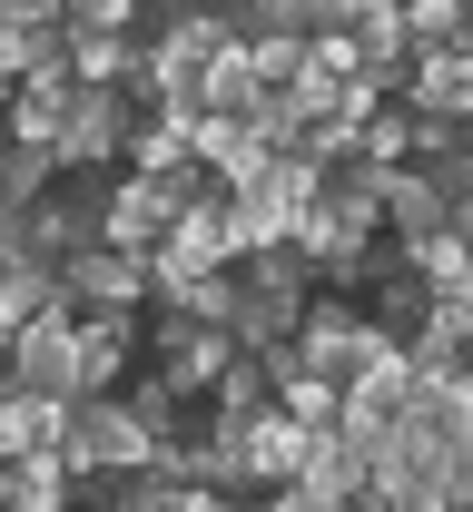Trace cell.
<instances>
[{"instance_id": "obj_1", "label": "cell", "mask_w": 473, "mask_h": 512, "mask_svg": "<svg viewBox=\"0 0 473 512\" xmlns=\"http://www.w3.org/2000/svg\"><path fill=\"white\" fill-rule=\"evenodd\" d=\"M60 453L79 463V473H148V463H158V424L138 414L129 394H79Z\"/></svg>"}, {"instance_id": "obj_2", "label": "cell", "mask_w": 473, "mask_h": 512, "mask_svg": "<svg viewBox=\"0 0 473 512\" xmlns=\"http://www.w3.org/2000/svg\"><path fill=\"white\" fill-rule=\"evenodd\" d=\"M227 365H237V335H227V325H198L188 306H148V375L158 384H178V394L198 404Z\"/></svg>"}, {"instance_id": "obj_3", "label": "cell", "mask_w": 473, "mask_h": 512, "mask_svg": "<svg viewBox=\"0 0 473 512\" xmlns=\"http://www.w3.org/2000/svg\"><path fill=\"white\" fill-rule=\"evenodd\" d=\"M385 345H405V335H385L355 296H306V316H296V355H306L316 375H336V384L355 375L365 355H385Z\"/></svg>"}, {"instance_id": "obj_4", "label": "cell", "mask_w": 473, "mask_h": 512, "mask_svg": "<svg viewBox=\"0 0 473 512\" xmlns=\"http://www.w3.org/2000/svg\"><path fill=\"white\" fill-rule=\"evenodd\" d=\"M10 384L79 404V306H50V316H30L10 335Z\"/></svg>"}, {"instance_id": "obj_5", "label": "cell", "mask_w": 473, "mask_h": 512, "mask_svg": "<svg viewBox=\"0 0 473 512\" xmlns=\"http://www.w3.org/2000/svg\"><path fill=\"white\" fill-rule=\"evenodd\" d=\"M129 89H79V109L60 128V178H89V168H119L129 158Z\"/></svg>"}, {"instance_id": "obj_6", "label": "cell", "mask_w": 473, "mask_h": 512, "mask_svg": "<svg viewBox=\"0 0 473 512\" xmlns=\"http://www.w3.org/2000/svg\"><path fill=\"white\" fill-rule=\"evenodd\" d=\"M69 109H79V79H69V60H40L30 79H10V119H0V138H20V148H60Z\"/></svg>"}, {"instance_id": "obj_7", "label": "cell", "mask_w": 473, "mask_h": 512, "mask_svg": "<svg viewBox=\"0 0 473 512\" xmlns=\"http://www.w3.org/2000/svg\"><path fill=\"white\" fill-rule=\"evenodd\" d=\"M60 286H69V306H148V256H129V247H79L60 266Z\"/></svg>"}, {"instance_id": "obj_8", "label": "cell", "mask_w": 473, "mask_h": 512, "mask_svg": "<svg viewBox=\"0 0 473 512\" xmlns=\"http://www.w3.org/2000/svg\"><path fill=\"white\" fill-rule=\"evenodd\" d=\"M434 227H454V197L434 168H385V247H414V237H434Z\"/></svg>"}, {"instance_id": "obj_9", "label": "cell", "mask_w": 473, "mask_h": 512, "mask_svg": "<svg viewBox=\"0 0 473 512\" xmlns=\"http://www.w3.org/2000/svg\"><path fill=\"white\" fill-rule=\"evenodd\" d=\"M60 60L79 89H129V69L148 60V40L138 30H60Z\"/></svg>"}, {"instance_id": "obj_10", "label": "cell", "mask_w": 473, "mask_h": 512, "mask_svg": "<svg viewBox=\"0 0 473 512\" xmlns=\"http://www.w3.org/2000/svg\"><path fill=\"white\" fill-rule=\"evenodd\" d=\"M10 512H79V463L60 444H30L10 463Z\"/></svg>"}, {"instance_id": "obj_11", "label": "cell", "mask_w": 473, "mask_h": 512, "mask_svg": "<svg viewBox=\"0 0 473 512\" xmlns=\"http://www.w3.org/2000/svg\"><path fill=\"white\" fill-rule=\"evenodd\" d=\"M405 109H454V119H473V60L464 50H414L405 60Z\"/></svg>"}, {"instance_id": "obj_12", "label": "cell", "mask_w": 473, "mask_h": 512, "mask_svg": "<svg viewBox=\"0 0 473 512\" xmlns=\"http://www.w3.org/2000/svg\"><path fill=\"white\" fill-rule=\"evenodd\" d=\"M198 148H188V119H168V109H138L129 119V158L119 168H138V178H158V168H188Z\"/></svg>"}, {"instance_id": "obj_13", "label": "cell", "mask_w": 473, "mask_h": 512, "mask_svg": "<svg viewBox=\"0 0 473 512\" xmlns=\"http://www.w3.org/2000/svg\"><path fill=\"white\" fill-rule=\"evenodd\" d=\"M40 60H60V30H50V20H30L20 0H0V79H30Z\"/></svg>"}, {"instance_id": "obj_14", "label": "cell", "mask_w": 473, "mask_h": 512, "mask_svg": "<svg viewBox=\"0 0 473 512\" xmlns=\"http://www.w3.org/2000/svg\"><path fill=\"white\" fill-rule=\"evenodd\" d=\"M247 138H257L267 158H286V148L306 138V99H296V89H257V99H247Z\"/></svg>"}, {"instance_id": "obj_15", "label": "cell", "mask_w": 473, "mask_h": 512, "mask_svg": "<svg viewBox=\"0 0 473 512\" xmlns=\"http://www.w3.org/2000/svg\"><path fill=\"white\" fill-rule=\"evenodd\" d=\"M306 40H316V30H257V40H247V69H257V89H296V69H306Z\"/></svg>"}, {"instance_id": "obj_16", "label": "cell", "mask_w": 473, "mask_h": 512, "mask_svg": "<svg viewBox=\"0 0 473 512\" xmlns=\"http://www.w3.org/2000/svg\"><path fill=\"white\" fill-rule=\"evenodd\" d=\"M395 256H405V266L424 276V286H434V296H444V286H454V276L473 266V247L454 237V227H434V237H414V247H395Z\"/></svg>"}, {"instance_id": "obj_17", "label": "cell", "mask_w": 473, "mask_h": 512, "mask_svg": "<svg viewBox=\"0 0 473 512\" xmlns=\"http://www.w3.org/2000/svg\"><path fill=\"white\" fill-rule=\"evenodd\" d=\"M464 10H473V0H405V30H414V50H454Z\"/></svg>"}, {"instance_id": "obj_18", "label": "cell", "mask_w": 473, "mask_h": 512, "mask_svg": "<svg viewBox=\"0 0 473 512\" xmlns=\"http://www.w3.org/2000/svg\"><path fill=\"white\" fill-rule=\"evenodd\" d=\"M247 99H257V69H247V50L207 60V109H237V119H247Z\"/></svg>"}, {"instance_id": "obj_19", "label": "cell", "mask_w": 473, "mask_h": 512, "mask_svg": "<svg viewBox=\"0 0 473 512\" xmlns=\"http://www.w3.org/2000/svg\"><path fill=\"white\" fill-rule=\"evenodd\" d=\"M69 30H148V0H69Z\"/></svg>"}, {"instance_id": "obj_20", "label": "cell", "mask_w": 473, "mask_h": 512, "mask_svg": "<svg viewBox=\"0 0 473 512\" xmlns=\"http://www.w3.org/2000/svg\"><path fill=\"white\" fill-rule=\"evenodd\" d=\"M296 10H306L316 30H345V20H355V0H296Z\"/></svg>"}, {"instance_id": "obj_21", "label": "cell", "mask_w": 473, "mask_h": 512, "mask_svg": "<svg viewBox=\"0 0 473 512\" xmlns=\"http://www.w3.org/2000/svg\"><path fill=\"white\" fill-rule=\"evenodd\" d=\"M257 512H326V503H306L296 483H276V493H267V503H257Z\"/></svg>"}, {"instance_id": "obj_22", "label": "cell", "mask_w": 473, "mask_h": 512, "mask_svg": "<svg viewBox=\"0 0 473 512\" xmlns=\"http://www.w3.org/2000/svg\"><path fill=\"white\" fill-rule=\"evenodd\" d=\"M454 237H464V247H473V188L454 197Z\"/></svg>"}, {"instance_id": "obj_23", "label": "cell", "mask_w": 473, "mask_h": 512, "mask_svg": "<svg viewBox=\"0 0 473 512\" xmlns=\"http://www.w3.org/2000/svg\"><path fill=\"white\" fill-rule=\"evenodd\" d=\"M148 10H158V20H178V10H198V0H148Z\"/></svg>"}, {"instance_id": "obj_24", "label": "cell", "mask_w": 473, "mask_h": 512, "mask_svg": "<svg viewBox=\"0 0 473 512\" xmlns=\"http://www.w3.org/2000/svg\"><path fill=\"white\" fill-rule=\"evenodd\" d=\"M0 119H10V79H0Z\"/></svg>"}, {"instance_id": "obj_25", "label": "cell", "mask_w": 473, "mask_h": 512, "mask_svg": "<svg viewBox=\"0 0 473 512\" xmlns=\"http://www.w3.org/2000/svg\"><path fill=\"white\" fill-rule=\"evenodd\" d=\"M454 463H473V434H464V453H454Z\"/></svg>"}, {"instance_id": "obj_26", "label": "cell", "mask_w": 473, "mask_h": 512, "mask_svg": "<svg viewBox=\"0 0 473 512\" xmlns=\"http://www.w3.org/2000/svg\"><path fill=\"white\" fill-rule=\"evenodd\" d=\"M464 365H473V345H464Z\"/></svg>"}]
</instances>
